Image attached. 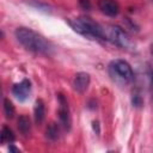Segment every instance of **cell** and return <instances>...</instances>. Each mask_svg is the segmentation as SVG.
<instances>
[{
	"label": "cell",
	"mask_w": 153,
	"mask_h": 153,
	"mask_svg": "<svg viewBox=\"0 0 153 153\" xmlns=\"http://www.w3.org/2000/svg\"><path fill=\"white\" fill-rule=\"evenodd\" d=\"M14 36L17 41L27 50L36 53V54H43L49 55L51 53V45L50 43L39 33L36 31L27 29V27H18L14 31Z\"/></svg>",
	"instance_id": "cell-1"
},
{
	"label": "cell",
	"mask_w": 153,
	"mask_h": 153,
	"mask_svg": "<svg viewBox=\"0 0 153 153\" xmlns=\"http://www.w3.org/2000/svg\"><path fill=\"white\" fill-rule=\"evenodd\" d=\"M71 27L88 39H104V29L91 18L80 17L75 19H68Z\"/></svg>",
	"instance_id": "cell-2"
},
{
	"label": "cell",
	"mask_w": 153,
	"mask_h": 153,
	"mask_svg": "<svg viewBox=\"0 0 153 153\" xmlns=\"http://www.w3.org/2000/svg\"><path fill=\"white\" fill-rule=\"evenodd\" d=\"M109 73L115 81L130 82L134 79V73L130 65L124 60H115L109 66Z\"/></svg>",
	"instance_id": "cell-3"
},
{
	"label": "cell",
	"mask_w": 153,
	"mask_h": 153,
	"mask_svg": "<svg viewBox=\"0 0 153 153\" xmlns=\"http://www.w3.org/2000/svg\"><path fill=\"white\" fill-rule=\"evenodd\" d=\"M104 39H109L114 44L121 48H128L130 45V38L124 30L120 26H109L104 30Z\"/></svg>",
	"instance_id": "cell-4"
},
{
	"label": "cell",
	"mask_w": 153,
	"mask_h": 153,
	"mask_svg": "<svg viewBox=\"0 0 153 153\" xmlns=\"http://www.w3.org/2000/svg\"><path fill=\"white\" fill-rule=\"evenodd\" d=\"M57 100H59V118H60L61 126L66 130H69L71 129V124H72V120H71V112H69L68 102H67L66 97L62 93L57 94Z\"/></svg>",
	"instance_id": "cell-5"
},
{
	"label": "cell",
	"mask_w": 153,
	"mask_h": 153,
	"mask_svg": "<svg viewBox=\"0 0 153 153\" xmlns=\"http://www.w3.org/2000/svg\"><path fill=\"white\" fill-rule=\"evenodd\" d=\"M12 93L19 102H25L31 93V81L29 79H24L20 82L14 84L12 87Z\"/></svg>",
	"instance_id": "cell-6"
},
{
	"label": "cell",
	"mask_w": 153,
	"mask_h": 153,
	"mask_svg": "<svg viewBox=\"0 0 153 153\" xmlns=\"http://www.w3.org/2000/svg\"><path fill=\"white\" fill-rule=\"evenodd\" d=\"M90 85V74L85 72H79L75 74L74 80H73V88L79 92L84 93Z\"/></svg>",
	"instance_id": "cell-7"
},
{
	"label": "cell",
	"mask_w": 153,
	"mask_h": 153,
	"mask_svg": "<svg viewBox=\"0 0 153 153\" xmlns=\"http://www.w3.org/2000/svg\"><path fill=\"white\" fill-rule=\"evenodd\" d=\"M98 7L102 13L109 17H116L120 12V6L115 0H99Z\"/></svg>",
	"instance_id": "cell-8"
},
{
	"label": "cell",
	"mask_w": 153,
	"mask_h": 153,
	"mask_svg": "<svg viewBox=\"0 0 153 153\" xmlns=\"http://www.w3.org/2000/svg\"><path fill=\"white\" fill-rule=\"evenodd\" d=\"M33 116H35V122L37 124H41L44 121L45 117V105L42 99H37L35 103L33 108Z\"/></svg>",
	"instance_id": "cell-9"
},
{
	"label": "cell",
	"mask_w": 153,
	"mask_h": 153,
	"mask_svg": "<svg viewBox=\"0 0 153 153\" xmlns=\"http://www.w3.org/2000/svg\"><path fill=\"white\" fill-rule=\"evenodd\" d=\"M18 129H19V131H20L24 136H27V135L30 134V130H31V122H30V118H29L26 115L19 116V118H18Z\"/></svg>",
	"instance_id": "cell-10"
},
{
	"label": "cell",
	"mask_w": 153,
	"mask_h": 153,
	"mask_svg": "<svg viewBox=\"0 0 153 153\" xmlns=\"http://www.w3.org/2000/svg\"><path fill=\"white\" fill-rule=\"evenodd\" d=\"M45 136L50 140V141H56L60 136V128L57 126V123L51 122L48 124L47 130H45Z\"/></svg>",
	"instance_id": "cell-11"
},
{
	"label": "cell",
	"mask_w": 153,
	"mask_h": 153,
	"mask_svg": "<svg viewBox=\"0 0 153 153\" xmlns=\"http://www.w3.org/2000/svg\"><path fill=\"white\" fill-rule=\"evenodd\" d=\"M14 139H16V136H14L12 129L7 126H4L1 129V142L2 143H6V142L12 143L14 141Z\"/></svg>",
	"instance_id": "cell-12"
},
{
	"label": "cell",
	"mask_w": 153,
	"mask_h": 153,
	"mask_svg": "<svg viewBox=\"0 0 153 153\" xmlns=\"http://www.w3.org/2000/svg\"><path fill=\"white\" fill-rule=\"evenodd\" d=\"M14 112H16V110H14L12 102L8 98H5L4 99V114H5L6 118H13Z\"/></svg>",
	"instance_id": "cell-13"
},
{
	"label": "cell",
	"mask_w": 153,
	"mask_h": 153,
	"mask_svg": "<svg viewBox=\"0 0 153 153\" xmlns=\"http://www.w3.org/2000/svg\"><path fill=\"white\" fill-rule=\"evenodd\" d=\"M131 103H133L134 106L139 108V106L142 105V98H141L139 94H134V96H133V99H131Z\"/></svg>",
	"instance_id": "cell-14"
},
{
	"label": "cell",
	"mask_w": 153,
	"mask_h": 153,
	"mask_svg": "<svg viewBox=\"0 0 153 153\" xmlns=\"http://www.w3.org/2000/svg\"><path fill=\"white\" fill-rule=\"evenodd\" d=\"M79 4H80V6H81L84 10H90V8H91V2H90V0H79Z\"/></svg>",
	"instance_id": "cell-15"
},
{
	"label": "cell",
	"mask_w": 153,
	"mask_h": 153,
	"mask_svg": "<svg viewBox=\"0 0 153 153\" xmlns=\"http://www.w3.org/2000/svg\"><path fill=\"white\" fill-rule=\"evenodd\" d=\"M31 5H32V6H35V7H37V8H43L44 11H47V10L49 8L47 5H44V4H41V2H37V1H33V2H31Z\"/></svg>",
	"instance_id": "cell-16"
},
{
	"label": "cell",
	"mask_w": 153,
	"mask_h": 153,
	"mask_svg": "<svg viewBox=\"0 0 153 153\" xmlns=\"http://www.w3.org/2000/svg\"><path fill=\"white\" fill-rule=\"evenodd\" d=\"M92 127H93V130L96 131V134L100 133V130H99V122L98 121H93L92 122Z\"/></svg>",
	"instance_id": "cell-17"
},
{
	"label": "cell",
	"mask_w": 153,
	"mask_h": 153,
	"mask_svg": "<svg viewBox=\"0 0 153 153\" xmlns=\"http://www.w3.org/2000/svg\"><path fill=\"white\" fill-rule=\"evenodd\" d=\"M8 151H10V152H16V153H18V152H19V149H18V148H16L13 145H10Z\"/></svg>",
	"instance_id": "cell-18"
},
{
	"label": "cell",
	"mask_w": 153,
	"mask_h": 153,
	"mask_svg": "<svg viewBox=\"0 0 153 153\" xmlns=\"http://www.w3.org/2000/svg\"><path fill=\"white\" fill-rule=\"evenodd\" d=\"M149 76H151V86H152V93H153V71L149 73Z\"/></svg>",
	"instance_id": "cell-19"
},
{
	"label": "cell",
	"mask_w": 153,
	"mask_h": 153,
	"mask_svg": "<svg viewBox=\"0 0 153 153\" xmlns=\"http://www.w3.org/2000/svg\"><path fill=\"white\" fill-rule=\"evenodd\" d=\"M151 48H152V49H151V50H152V53H153V45H152V47H151Z\"/></svg>",
	"instance_id": "cell-20"
}]
</instances>
